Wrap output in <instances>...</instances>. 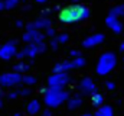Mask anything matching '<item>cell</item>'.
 I'll use <instances>...</instances> for the list:
<instances>
[{"mask_svg": "<svg viewBox=\"0 0 124 116\" xmlns=\"http://www.w3.org/2000/svg\"><path fill=\"white\" fill-rule=\"evenodd\" d=\"M1 78V83L0 87H13L19 83H22V76L19 73H6V74H1L0 76Z\"/></svg>", "mask_w": 124, "mask_h": 116, "instance_id": "52a82bcc", "label": "cell"}, {"mask_svg": "<svg viewBox=\"0 0 124 116\" xmlns=\"http://www.w3.org/2000/svg\"><path fill=\"white\" fill-rule=\"evenodd\" d=\"M72 1H74V3H79L81 0H72Z\"/></svg>", "mask_w": 124, "mask_h": 116, "instance_id": "d590c367", "label": "cell"}, {"mask_svg": "<svg viewBox=\"0 0 124 116\" xmlns=\"http://www.w3.org/2000/svg\"><path fill=\"white\" fill-rule=\"evenodd\" d=\"M82 105V99H81V96H74V97H71V99H68V107L72 110V109H77V107H79Z\"/></svg>", "mask_w": 124, "mask_h": 116, "instance_id": "ac0fdd59", "label": "cell"}, {"mask_svg": "<svg viewBox=\"0 0 124 116\" xmlns=\"http://www.w3.org/2000/svg\"><path fill=\"white\" fill-rule=\"evenodd\" d=\"M17 94H19V93H17V90H16V91H10L7 96H9V99H15V97H17Z\"/></svg>", "mask_w": 124, "mask_h": 116, "instance_id": "83f0119b", "label": "cell"}, {"mask_svg": "<svg viewBox=\"0 0 124 116\" xmlns=\"http://www.w3.org/2000/svg\"><path fill=\"white\" fill-rule=\"evenodd\" d=\"M71 81V76L68 73H54L48 78V86L49 87H63Z\"/></svg>", "mask_w": 124, "mask_h": 116, "instance_id": "5b68a950", "label": "cell"}, {"mask_svg": "<svg viewBox=\"0 0 124 116\" xmlns=\"http://www.w3.org/2000/svg\"><path fill=\"white\" fill-rule=\"evenodd\" d=\"M120 49H121V51H124V41L121 42V45H120Z\"/></svg>", "mask_w": 124, "mask_h": 116, "instance_id": "d6a6232c", "label": "cell"}, {"mask_svg": "<svg viewBox=\"0 0 124 116\" xmlns=\"http://www.w3.org/2000/svg\"><path fill=\"white\" fill-rule=\"evenodd\" d=\"M16 26H17V28H22V26H23V22H22V20H16Z\"/></svg>", "mask_w": 124, "mask_h": 116, "instance_id": "f1b7e54d", "label": "cell"}, {"mask_svg": "<svg viewBox=\"0 0 124 116\" xmlns=\"http://www.w3.org/2000/svg\"><path fill=\"white\" fill-rule=\"evenodd\" d=\"M0 83H1V78H0Z\"/></svg>", "mask_w": 124, "mask_h": 116, "instance_id": "ab89813d", "label": "cell"}, {"mask_svg": "<svg viewBox=\"0 0 124 116\" xmlns=\"http://www.w3.org/2000/svg\"><path fill=\"white\" fill-rule=\"evenodd\" d=\"M31 68V64H28V62H25V61H19V62H16L15 65H13V70H15V73H26L28 70Z\"/></svg>", "mask_w": 124, "mask_h": 116, "instance_id": "e0dca14e", "label": "cell"}, {"mask_svg": "<svg viewBox=\"0 0 124 116\" xmlns=\"http://www.w3.org/2000/svg\"><path fill=\"white\" fill-rule=\"evenodd\" d=\"M35 1H36V3H46L48 0H35Z\"/></svg>", "mask_w": 124, "mask_h": 116, "instance_id": "1f68e13d", "label": "cell"}, {"mask_svg": "<svg viewBox=\"0 0 124 116\" xmlns=\"http://www.w3.org/2000/svg\"><path fill=\"white\" fill-rule=\"evenodd\" d=\"M102 41H104V35L102 33H94V35H90L88 38H85L82 41V47L84 48H93V47L100 45Z\"/></svg>", "mask_w": 124, "mask_h": 116, "instance_id": "30bf717a", "label": "cell"}, {"mask_svg": "<svg viewBox=\"0 0 124 116\" xmlns=\"http://www.w3.org/2000/svg\"><path fill=\"white\" fill-rule=\"evenodd\" d=\"M26 112L32 116L38 115L40 112V103H39V100H32L31 103L28 105V107H26Z\"/></svg>", "mask_w": 124, "mask_h": 116, "instance_id": "5bb4252c", "label": "cell"}, {"mask_svg": "<svg viewBox=\"0 0 124 116\" xmlns=\"http://www.w3.org/2000/svg\"><path fill=\"white\" fill-rule=\"evenodd\" d=\"M13 116H20V113H15Z\"/></svg>", "mask_w": 124, "mask_h": 116, "instance_id": "8d00e7d4", "label": "cell"}, {"mask_svg": "<svg viewBox=\"0 0 124 116\" xmlns=\"http://www.w3.org/2000/svg\"><path fill=\"white\" fill-rule=\"evenodd\" d=\"M40 91L43 93V100L48 107H58L62 102L69 99V93L62 87H48Z\"/></svg>", "mask_w": 124, "mask_h": 116, "instance_id": "7a4b0ae2", "label": "cell"}, {"mask_svg": "<svg viewBox=\"0 0 124 116\" xmlns=\"http://www.w3.org/2000/svg\"><path fill=\"white\" fill-rule=\"evenodd\" d=\"M81 116H93L91 113H84V115H81Z\"/></svg>", "mask_w": 124, "mask_h": 116, "instance_id": "e575fe53", "label": "cell"}, {"mask_svg": "<svg viewBox=\"0 0 124 116\" xmlns=\"http://www.w3.org/2000/svg\"><path fill=\"white\" fill-rule=\"evenodd\" d=\"M4 9V4H3V0H0V10H3Z\"/></svg>", "mask_w": 124, "mask_h": 116, "instance_id": "4dcf8cb0", "label": "cell"}, {"mask_svg": "<svg viewBox=\"0 0 124 116\" xmlns=\"http://www.w3.org/2000/svg\"><path fill=\"white\" fill-rule=\"evenodd\" d=\"M51 47H52V49H54V51H55V49H58V42H56V39H55V38L51 41Z\"/></svg>", "mask_w": 124, "mask_h": 116, "instance_id": "4316f807", "label": "cell"}, {"mask_svg": "<svg viewBox=\"0 0 124 116\" xmlns=\"http://www.w3.org/2000/svg\"><path fill=\"white\" fill-rule=\"evenodd\" d=\"M68 70H72V64H71V59L61 61V62L55 64V67H54V73H68Z\"/></svg>", "mask_w": 124, "mask_h": 116, "instance_id": "4fadbf2b", "label": "cell"}, {"mask_svg": "<svg viewBox=\"0 0 124 116\" xmlns=\"http://www.w3.org/2000/svg\"><path fill=\"white\" fill-rule=\"evenodd\" d=\"M69 55L72 58H77V57H81V52L77 51V49H71V51H69Z\"/></svg>", "mask_w": 124, "mask_h": 116, "instance_id": "d4e9b609", "label": "cell"}, {"mask_svg": "<svg viewBox=\"0 0 124 116\" xmlns=\"http://www.w3.org/2000/svg\"><path fill=\"white\" fill-rule=\"evenodd\" d=\"M88 16H90V9L87 6H84L81 3H74V4H69L59 10L58 19H59V22L65 23V25H71V23L85 20Z\"/></svg>", "mask_w": 124, "mask_h": 116, "instance_id": "6da1fadb", "label": "cell"}, {"mask_svg": "<svg viewBox=\"0 0 124 116\" xmlns=\"http://www.w3.org/2000/svg\"><path fill=\"white\" fill-rule=\"evenodd\" d=\"M43 38H45V33H42L40 30H36V29H28V30L23 33V36H22V39H23L26 44L40 42V41H43Z\"/></svg>", "mask_w": 124, "mask_h": 116, "instance_id": "ba28073f", "label": "cell"}, {"mask_svg": "<svg viewBox=\"0 0 124 116\" xmlns=\"http://www.w3.org/2000/svg\"><path fill=\"white\" fill-rule=\"evenodd\" d=\"M22 83H25L26 86H33L35 83H36V77L35 76H23L22 77Z\"/></svg>", "mask_w": 124, "mask_h": 116, "instance_id": "ffe728a7", "label": "cell"}, {"mask_svg": "<svg viewBox=\"0 0 124 116\" xmlns=\"http://www.w3.org/2000/svg\"><path fill=\"white\" fill-rule=\"evenodd\" d=\"M52 26V22H51V19H48V18H39V19H36L35 22H32L29 23L26 28L28 29H36V30H42V29H48Z\"/></svg>", "mask_w": 124, "mask_h": 116, "instance_id": "8fae6325", "label": "cell"}, {"mask_svg": "<svg viewBox=\"0 0 124 116\" xmlns=\"http://www.w3.org/2000/svg\"><path fill=\"white\" fill-rule=\"evenodd\" d=\"M1 96H3V90H1V87H0V99H1Z\"/></svg>", "mask_w": 124, "mask_h": 116, "instance_id": "836d02e7", "label": "cell"}, {"mask_svg": "<svg viewBox=\"0 0 124 116\" xmlns=\"http://www.w3.org/2000/svg\"><path fill=\"white\" fill-rule=\"evenodd\" d=\"M105 25L111 29L113 32H116V33H120V32L123 30V23H121V20H120L118 18H116V16H110V15H108L107 19H105Z\"/></svg>", "mask_w": 124, "mask_h": 116, "instance_id": "7c38bea8", "label": "cell"}, {"mask_svg": "<svg viewBox=\"0 0 124 116\" xmlns=\"http://www.w3.org/2000/svg\"><path fill=\"white\" fill-rule=\"evenodd\" d=\"M17 93H19V94H22V96H31L32 90H31V88H22V90H17Z\"/></svg>", "mask_w": 124, "mask_h": 116, "instance_id": "603a6c76", "label": "cell"}, {"mask_svg": "<svg viewBox=\"0 0 124 116\" xmlns=\"http://www.w3.org/2000/svg\"><path fill=\"white\" fill-rule=\"evenodd\" d=\"M0 107H1V99H0Z\"/></svg>", "mask_w": 124, "mask_h": 116, "instance_id": "74e56055", "label": "cell"}, {"mask_svg": "<svg viewBox=\"0 0 124 116\" xmlns=\"http://www.w3.org/2000/svg\"><path fill=\"white\" fill-rule=\"evenodd\" d=\"M56 38V42L58 44H65V42H68V39H69V35L68 33H65V32H62V33H59V35H55Z\"/></svg>", "mask_w": 124, "mask_h": 116, "instance_id": "44dd1931", "label": "cell"}, {"mask_svg": "<svg viewBox=\"0 0 124 116\" xmlns=\"http://www.w3.org/2000/svg\"><path fill=\"white\" fill-rule=\"evenodd\" d=\"M19 1H26V0H19Z\"/></svg>", "mask_w": 124, "mask_h": 116, "instance_id": "f35d334b", "label": "cell"}, {"mask_svg": "<svg viewBox=\"0 0 124 116\" xmlns=\"http://www.w3.org/2000/svg\"><path fill=\"white\" fill-rule=\"evenodd\" d=\"M116 64H117V57H116V54L111 52V51H105V52H102V54L100 55V58H98L95 71H97L98 76H105V74H108L110 71L114 70Z\"/></svg>", "mask_w": 124, "mask_h": 116, "instance_id": "3957f363", "label": "cell"}, {"mask_svg": "<svg viewBox=\"0 0 124 116\" xmlns=\"http://www.w3.org/2000/svg\"><path fill=\"white\" fill-rule=\"evenodd\" d=\"M94 116H113V107L108 105H102L97 109Z\"/></svg>", "mask_w": 124, "mask_h": 116, "instance_id": "2e32d148", "label": "cell"}, {"mask_svg": "<svg viewBox=\"0 0 124 116\" xmlns=\"http://www.w3.org/2000/svg\"><path fill=\"white\" fill-rule=\"evenodd\" d=\"M123 61H124V57H123Z\"/></svg>", "mask_w": 124, "mask_h": 116, "instance_id": "60d3db41", "label": "cell"}, {"mask_svg": "<svg viewBox=\"0 0 124 116\" xmlns=\"http://www.w3.org/2000/svg\"><path fill=\"white\" fill-rule=\"evenodd\" d=\"M55 33H56V32H55V29L51 26V28L46 29V33H45V35H48V36H51V38H55Z\"/></svg>", "mask_w": 124, "mask_h": 116, "instance_id": "cb8c5ba5", "label": "cell"}, {"mask_svg": "<svg viewBox=\"0 0 124 116\" xmlns=\"http://www.w3.org/2000/svg\"><path fill=\"white\" fill-rule=\"evenodd\" d=\"M17 3H19V0H3L4 9H13L17 6Z\"/></svg>", "mask_w": 124, "mask_h": 116, "instance_id": "7402d4cb", "label": "cell"}, {"mask_svg": "<svg viewBox=\"0 0 124 116\" xmlns=\"http://www.w3.org/2000/svg\"><path fill=\"white\" fill-rule=\"evenodd\" d=\"M79 91H81V94H85L87 96V94H93V93L98 91V90H97L94 81L90 77H84L81 80V83H79Z\"/></svg>", "mask_w": 124, "mask_h": 116, "instance_id": "9c48e42d", "label": "cell"}, {"mask_svg": "<svg viewBox=\"0 0 124 116\" xmlns=\"http://www.w3.org/2000/svg\"><path fill=\"white\" fill-rule=\"evenodd\" d=\"M91 103H93V106L95 109H98L100 106H102V103H104V96L101 94V93H98V91H95L91 94Z\"/></svg>", "mask_w": 124, "mask_h": 116, "instance_id": "9a60e30c", "label": "cell"}, {"mask_svg": "<svg viewBox=\"0 0 124 116\" xmlns=\"http://www.w3.org/2000/svg\"><path fill=\"white\" fill-rule=\"evenodd\" d=\"M17 41L16 39H10L9 42H6L4 45L0 47V58L1 59H10L12 57L16 55L17 52Z\"/></svg>", "mask_w": 124, "mask_h": 116, "instance_id": "8992f818", "label": "cell"}, {"mask_svg": "<svg viewBox=\"0 0 124 116\" xmlns=\"http://www.w3.org/2000/svg\"><path fill=\"white\" fill-rule=\"evenodd\" d=\"M46 49V45L43 41L40 42H33V44H26V47H23V49L20 52H16V57L17 58H25V57H29L33 58L36 54L39 52H43Z\"/></svg>", "mask_w": 124, "mask_h": 116, "instance_id": "277c9868", "label": "cell"}, {"mask_svg": "<svg viewBox=\"0 0 124 116\" xmlns=\"http://www.w3.org/2000/svg\"><path fill=\"white\" fill-rule=\"evenodd\" d=\"M42 116H52V115H51L49 110H45V112H42Z\"/></svg>", "mask_w": 124, "mask_h": 116, "instance_id": "f546056e", "label": "cell"}, {"mask_svg": "<svg viewBox=\"0 0 124 116\" xmlns=\"http://www.w3.org/2000/svg\"><path fill=\"white\" fill-rule=\"evenodd\" d=\"M110 16H116V18H120V16H124V4H118V6H114L110 9L108 12Z\"/></svg>", "mask_w": 124, "mask_h": 116, "instance_id": "d6986e66", "label": "cell"}, {"mask_svg": "<svg viewBox=\"0 0 124 116\" xmlns=\"http://www.w3.org/2000/svg\"><path fill=\"white\" fill-rule=\"evenodd\" d=\"M105 87H107L108 90H114V88H116V84H114L113 81H107V83H105Z\"/></svg>", "mask_w": 124, "mask_h": 116, "instance_id": "484cf974", "label": "cell"}]
</instances>
